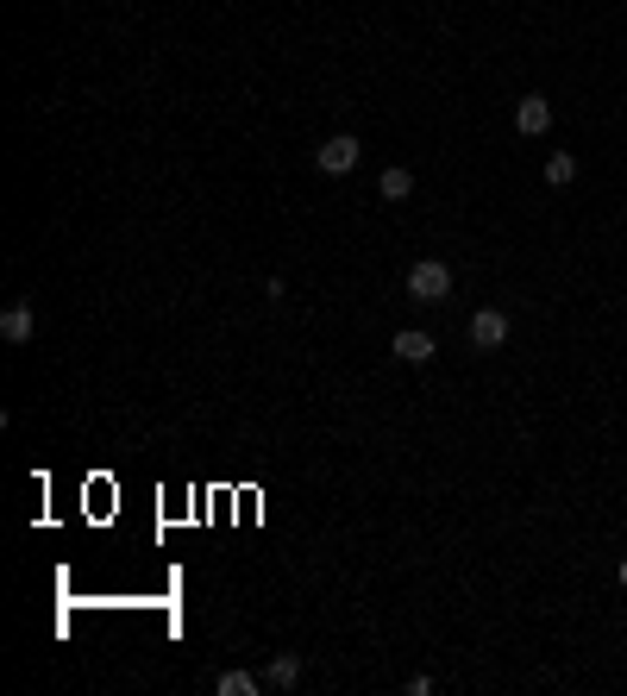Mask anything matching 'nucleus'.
Returning <instances> with one entry per match:
<instances>
[{"label": "nucleus", "mask_w": 627, "mask_h": 696, "mask_svg": "<svg viewBox=\"0 0 627 696\" xmlns=\"http://www.w3.org/2000/svg\"><path fill=\"white\" fill-rule=\"evenodd\" d=\"M408 295L414 301H446L452 295V270L439 264V258H421V264L408 270Z\"/></svg>", "instance_id": "1"}, {"label": "nucleus", "mask_w": 627, "mask_h": 696, "mask_svg": "<svg viewBox=\"0 0 627 696\" xmlns=\"http://www.w3.org/2000/svg\"><path fill=\"white\" fill-rule=\"evenodd\" d=\"M358 157H364V145H358L352 132H339V138H327V145L314 151V164L327 170V176H352V170H358Z\"/></svg>", "instance_id": "2"}, {"label": "nucleus", "mask_w": 627, "mask_h": 696, "mask_svg": "<svg viewBox=\"0 0 627 696\" xmlns=\"http://www.w3.org/2000/svg\"><path fill=\"white\" fill-rule=\"evenodd\" d=\"M471 345H477V352H496V345H508V314H502V308H477V314H471Z\"/></svg>", "instance_id": "3"}, {"label": "nucleus", "mask_w": 627, "mask_h": 696, "mask_svg": "<svg viewBox=\"0 0 627 696\" xmlns=\"http://www.w3.org/2000/svg\"><path fill=\"white\" fill-rule=\"evenodd\" d=\"M32 333H38V308H32V301H7V314H0V339L26 345Z\"/></svg>", "instance_id": "4"}, {"label": "nucleus", "mask_w": 627, "mask_h": 696, "mask_svg": "<svg viewBox=\"0 0 627 696\" xmlns=\"http://www.w3.org/2000/svg\"><path fill=\"white\" fill-rule=\"evenodd\" d=\"M552 126V101L546 95H521V107H515V132L521 138H540Z\"/></svg>", "instance_id": "5"}, {"label": "nucleus", "mask_w": 627, "mask_h": 696, "mask_svg": "<svg viewBox=\"0 0 627 696\" xmlns=\"http://www.w3.org/2000/svg\"><path fill=\"white\" fill-rule=\"evenodd\" d=\"M389 352H396L402 364H427V358L439 352V345H433V333H421V327H402L396 339H389Z\"/></svg>", "instance_id": "6"}, {"label": "nucleus", "mask_w": 627, "mask_h": 696, "mask_svg": "<svg viewBox=\"0 0 627 696\" xmlns=\"http://www.w3.org/2000/svg\"><path fill=\"white\" fill-rule=\"evenodd\" d=\"M214 690H220V696H258V690H270V684L251 678L245 665H232V671H220V678H214Z\"/></svg>", "instance_id": "7"}, {"label": "nucleus", "mask_w": 627, "mask_h": 696, "mask_svg": "<svg viewBox=\"0 0 627 696\" xmlns=\"http://www.w3.org/2000/svg\"><path fill=\"white\" fill-rule=\"evenodd\" d=\"M264 684H270V690H295V684H301V659H295V653H276V659L264 665Z\"/></svg>", "instance_id": "8"}, {"label": "nucleus", "mask_w": 627, "mask_h": 696, "mask_svg": "<svg viewBox=\"0 0 627 696\" xmlns=\"http://www.w3.org/2000/svg\"><path fill=\"white\" fill-rule=\"evenodd\" d=\"M377 195H383V201H408V195H414V170L389 164V170L377 176Z\"/></svg>", "instance_id": "9"}, {"label": "nucleus", "mask_w": 627, "mask_h": 696, "mask_svg": "<svg viewBox=\"0 0 627 696\" xmlns=\"http://www.w3.org/2000/svg\"><path fill=\"white\" fill-rule=\"evenodd\" d=\"M546 182H552V189H571V182H577V157L571 151H552L546 157Z\"/></svg>", "instance_id": "10"}, {"label": "nucleus", "mask_w": 627, "mask_h": 696, "mask_svg": "<svg viewBox=\"0 0 627 696\" xmlns=\"http://www.w3.org/2000/svg\"><path fill=\"white\" fill-rule=\"evenodd\" d=\"M615 577H621V590H627V559H621V571H615Z\"/></svg>", "instance_id": "11"}]
</instances>
